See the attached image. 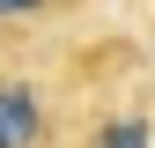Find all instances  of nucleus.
Masks as SVG:
<instances>
[{
	"label": "nucleus",
	"instance_id": "3",
	"mask_svg": "<svg viewBox=\"0 0 155 148\" xmlns=\"http://www.w3.org/2000/svg\"><path fill=\"white\" fill-rule=\"evenodd\" d=\"M45 8H59V0H0V22H30V15H45Z\"/></svg>",
	"mask_w": 155,
	"mask_h": 148
},
{
	"label": "nucleus",
	"instance_id": "1",
	"mask_svg": "<svg viewBox=\"0 0 155 148\" xmlns=\"http://www.w3.org/2000/svg\"><path fill=\"white\" fill-rule=\"evenodd\" d=\"M45 141V104L22 82H0V148H37Z\"/></svg>",
	"mask_w": 155,
	"mask_h": 148
},
{
	"label": "nucleus",
	"instance_id": "2",
	"mask_svg": "<svg viewBox=\"0 0 155 148\" xmlns=\"http://www.w3.org/2000/svg\"><path fill=\"white\" fill-rule=\"evenodd\" d=\"M89 148H148V119L140 111H118V119H104V133Z\"/></svg>",
	"mask_w": 155,
	"mask_h": 148
}]
</instances>
